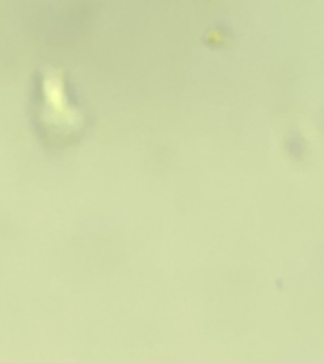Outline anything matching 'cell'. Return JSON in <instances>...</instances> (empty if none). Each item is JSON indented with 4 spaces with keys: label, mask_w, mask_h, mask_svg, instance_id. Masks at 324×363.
Here are the masks:
<instances>
[{
    "label": "cell",
    "mask_w": 324,
    "mask_h": 363,
    "mask_svg": "<svg viewBox=\"0 0 324 363\" xmlns=\"http://www.w3.org/2000/svg\"><path fill=\"white\" fill-rule=\"evenodd\" d=\"M34 121L40 138L51 145H70L85 128V115L66 91L64 77L45 68L38 74V98Z\"/></svg>",
    "instance_id": "1"
}]
</instances>
